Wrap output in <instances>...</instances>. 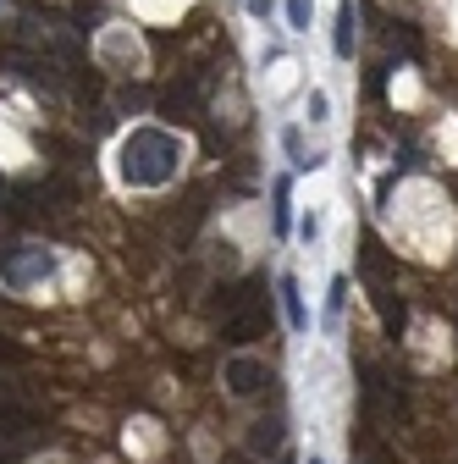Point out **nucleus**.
Returning <instances> with one entry per match:
<instances>
[{
	"label": "nucleus",
	"mask_w": 458,
	"mask_h": 464,
	"mask_svg": "<svg viewBox=\"0 0 458 464\" xmlns=\"http://www.w3.org/2000/svg\"><path fill=\"white\" fill-rule=\"evenodd\" d=\"M183 166V144L160 128H133L122 139V178L133 188H166Z\"/></svg>",
	"instance_id": "nucleus-1"
},
{
	"label": "nucleus",
	"mask_w": 458,
	"mask_h": 464,
	"mask_svg": "<svg viewBox=\"0 0 458 464\" xmlns=\"http://www.w3.org/2000/svg\"><path fill=\"white\" fill-rule=\"evenodd\" d=\"M39 448V415L33 410H0V464H17Z\"/></svg>",
	"instance_id": "nucleus-2"
},
{
	"label": "nucleus",
	"mask_w": 458,
	"mask_h": 464,
	"mask_svg": "<svg viewBox=\"0 0 458 464\" xmlns=\"http://www.w3.org/2000/svg\"><path fill=\"white\" fill-rule=\"evenodd\" d=\"M365 415H370V426H381V431L404 426V392H392L381 371H365Z\"/></svg>",
	"instance_id": "nucleus-3"
},
{
	"label": "nucleus",
	"mask_w": 458,
	"mask_h": 464,
	"mask_svg": "<svg viewBox=\"0 0 458 464\" xmlns=\"http://www.w3.org/2000/svg\"><path fill=\"white\" fill-rule=\"evenodd\" d=\"M50 266H55V260H50L44 249H6V255H0V276H6L12 287H28V282H39Z\"/></svg>",
	"instance_id": "nucleus-4"
},
{
	"label": "nucleus",
	"mask_w": 458,
	"mask_h": 464,
	"mask_svg": "<svg viewBox=\"0 0 458 464\" xmlns=\"http://www.w3.org/2000/svg\"><path fill=\"white\" fill-rule=\"evenodd\" d=\"M205 89H210L205 72H199V78H183V83H171V89L160 94V111H166V116H194L199 100H205Z\"/></svg>",
	"instance_id": "nucleus-5"
},
{
	"label": "nucleus",
	"mask_w": 458,
	"mask_h": 464,
	"mask_svg": "<svg viewBox=\"0 0 458 464\" xmlns=\"http://www.w3.org/2000/svg\"><path fill=\"white\" fill-rule=\"evenodd\" d=\"M265 382H271L265 360H249V354H238V360H226V387H233L238 398H254V392H260Z\"/></svg>",
	"instance_id": "nucleus-6"
},
{
	"label": "nucleus",
	"mask_w": 458,
	"mask_h": 464,
	"mask_svg": "<svg viewBox=\"0 0 458 464\" xmlns=\"http://www.w3.org/2000/svg\"><path fill=\"white\" fill-rule=\"evenodd\" d=\"M354 39H359V17H354V0H342V6H337V39H331L342 62L354 55Z\"/></svg>",
	"instance_id": "nucleus-7"
},
{
	"label": "nucleus",
	"mask_w": 458,
	"mask_h": 464,
	"mask_svg": "<svg viewBox=\"0 0 458 464\" xmlns=\"http://www.w3.org/2000/svg\"><path fill=\"white\" fill-rule=\"evenodd\" d=\"M276 294H281V310H288V326L304 332L310 315H304V299H299V282H293V276H281V282H276Z\"/></svg>",
	"instance_id": "nucleus-8"
},
{
	"label": "nucleus",
	"mask_w": 458,
	"mask_h": 464,
	"mask_svg": "<svg viewBox=\"0 0 458 464\" xmlns=\"http://www.w3.org/2000/svg\"><path fill=\"white\" fill-rule=\"evenodd\" d=\"M288 194H293V188H288V178H281V183H276V210H271V216H276V232H288V227H293V216H288Z\"/></svg>",
	"instance_id": "nucleus-9"
},
{
	"label": "nucleus",
	"mask_w": 458,
	"mask_h": 464,
	"mask_svg": "<svg viewBox=\"0 0 458 464\" xmlns=\"http://www.w3.org/2000/svg\"><path fill=\"white\" fill-rule=\"evenodd\" d=\"M310 17H315V0H288V23L293 28H310Z\"/></svg>",
	"instance_id": "nucleus-10"
},
{
	"label": "nucleus",
	"mask_w": 458,
	"mask_h": 464,
	"mask_svg": "<svg viewBox=\"0 0 458 464\" xmlns=\"http://www.w3.org/2000/svg\"><path fill=\"white\" fill-rule=\"evenodd\" d=\"M342 294H348V282L337 276V282H331V299H326V321H337V315H342Z\"/></svg>",
	"instance_id": "nucleus-11"
},
{
	"label": "nucleus",
	"mask_w": 458,
	"mask_h": 464,
	"mask_svg": "<svg viewBox=\"0 0 458 464\" xmlns=\"http://www.w3.org/2000/svg\"><path fill=\"white\" fill-rule=\"evenodd\" d=\"M249 442H254V448H260V453H265V448H276V442H281V431H276V426H260V431H254V437H249Z\"/></svg>",
	"instance_id": "nucleus-12"
},
{
	"label": "nucleus",
	"mask_w": 458,
	"mask_h": 464,
	"mask_svg": "<svg viewBox=\"0 0 458 464\" xmlns=\"http://www.w3.org/2000/svg\"><path fill=\"white\" fill-rule=\"evenodd\" d=\"M0 360H6V365H23V348H12V343H0Z\"/></svg>",
	"instance_id": "nucleus-13"
},
{
	"label": "nucleus",
	"mask_w": 458,
	"mask_h": 464,
	"mask_svg": "<svg viewBox=\"0 0 458 464\" xmlns=\"http://www.w3.org/2000/svg\"><path fill=\"white\" fill-rule=\"evenodd\" d=\"M249 12L254 17H271V0H249Z\"/></svg>",
	"instance_id": "nucleus-14"
},
{
	"label": "nucleus",
	"mask_w": 458,
	"mask_h": 464,
	"mask_svg": "<svg viewBox=\"0 0 458 464\" xmlns=\"http://www.w3.org/2000/svg\"><path fill=\"white\" fill-rule=\"evenodd\" d=\"M310 464H320V459H310Z\"/></svg>",
	"instance_id": "nucleus-15"
}]
</instances>
